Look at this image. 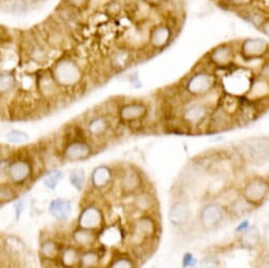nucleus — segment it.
Instances as JSON below:
<instances>
[{
    "label": "nucleus",
    "mask_w": 269,
    "mask_h": 268,
    "mask_svg": "<svg viewBox=\"0 0 269 268\" xmlns=\"http://www.w3.org/2000/svg\"><path fill=\"white\" fill-rule=\"evenodd\" d=\"M51 75L60 90L75 88L83 79V71L74 59L62 56L49 69Z\"/></svg>",
    "instance_id": "nucleus-1"
},
{
    "label": "nucleus",
    "mask_w": 269,
    "mask_h": 268,
    "mask_svg": "<svg viewBox=\"0 0 269 268\" xmlns=\"http://www.w3.org/2000/svg\"><path fill=\"white\" fill-rule=\"evenodd\" d=\"M5 179L20 191L35 179V166L28 154H15L10 157Z\"/></svg>",
    "instance_id": "nucleus-2"
},
{
    "label": "nucleus",
    "mask_w": 269,
    "mask_h": 268,
    "mask_svg": "<svg viewBox=\"0 0 269 268\" xmlns=\"http://www.w3.org/2000/svg\"><path fill=\"white\" fill-rule=\"evenodd\" d=\"M216 85V78L209 72L200 71L187 79L186 91L192 96H204L212 92Z\"/></svg>",
    "instance_id": "nucleus-3"
},
{
    "label": "nucleus",
    "mask_w": 269,
    "mask_h": 268,
    "mask_svg": "<svg viewBox=\"0 0 269 268\" xmlns=\"http://www.w3.org/2000/svg\"><path fill=\"white\" fill-rule=\"evenodd\" d=\"M158 225L156 221L151 216H141L136 219L132 226V235L131 238H136L133 243L136 248L144 247L145 241H152L157 235Z\"/></svg>",
    "instance_id": "nucleus-4"
},
{
    "label": "nucleus",
    "mask_w": 269,
    "mask_h": 268,
    "mask_svg": "<svg viewBox=\"0 0 269 268\" xmlns=\"http://www.w3.org/2000/svg\"><path fill=\"white\" fill-rule=\"evenodd\" d=\"M268 195V182L264 178H252L243 188L242 198L253 207L264 203Z\"/></svg>",
    "instance_id": "nucleus-5"
},
{
    "label": "nucleus",
    "mask_w": 269,
    "mask_h": 268,
    "mask_svg": "<svg viewBox=\"0 0 269 268\" xmlns=\"http://www.w3.org/2000/svg\"><path fill=\"white\" fill-rule=\"evenodd\" d=\"M92 153L93 149L91 145L76 137V139L65 143L61 150V157L68 162H78L90 157Z\"/></svg>",
    "instance_id": "nucleus-6"
},
{
    "label": "nucleus",
    "mask_w": 269,
    "mask_h": 268,
    "mask_svg": "<svg viewBox=\"0 0 269 268\" xmlns=\"http://www.w3.org/2000/svg\"><path fill=\"white\" fill-rule=\"evenodd\" d=\"M244 151L253 163L263 164L268 159L267 137H251L243 144Z\"/></svg>",
    "instance_id": "nucleus-7"
},
{
    "label": "nucleus",
    "mask_w": 269,
    "mask_h": 268,
    "mask_svg": "<svg viewBox=\"0 0 269 268\" xmlns=\"http://www.w3.org/2000/svg\"><path fill=\"white\" fill-rule=\"evenodd\" d=\"M35 88L39 94V96L45 100L55 98L60 94V92H61L49 70L37 74L35 78Z\"/></svg>",
    "instance_id": "nucleus-8"
},
{
    "label": "nucleus",
    "mask_w": 269,
    "mask_h": 268,
    "mask_svg": "<svg viewBox=\"0 0 269 268\" xmlns=\"http://www.w3.org/2000/svg\"><path fill=\"white\" fill-rule=\"evenodd\" d=\"M225 216L223 207L217 203H209L201 209L200 222L203 227L212 229L222 223Z\"/></svg>",
    "instance_id": "nucleus-9"
},
{
    "label": "nucleus",
    "mask_w": 269,
    "mask_h": 268,
    "mask_svg": "<svg viewBox=\"0 0 269 268\" xmlns=\"http://www.w3.org/2000/svg\"><path fill=\"white\" fill-rule=\"evenodd\" d=\"M149 108L141 101H132L121 106L119 109V118L123 122H135L147 117Z\"/></svg>",
    "instance_id": "nucleus-10"
},
{
    "label": "nucleus",
    "mask_w": 269,
    "mask_h": 268,
    "mask_svg": "<svg viewBox=\"0 0 269 268\" xmlns=\"http://www.w3.org/2000/svg\"><path fill=\"white\" fill-rule=\"evenodd\" d=\"M103 212L99 208L94 205L87 206L78 216L77 227L95 231L103 225Z\"/></svg>",
    "instance_id": "nucleus-11"
},
{
    "label": "nucleus",
    "mask_w": 269,
    "mask_h": 268,
    "mask_svg": "<svg viewBox=\"0 0 269 268\" xmlns=\"http://www.w3.org/2000/svg\"><path fill=\"white\" fill-rule=\"evenodd\" d=\"M208 117V107L202 103H194L184 109L181 120L187 127L200 126Z\"/></svg>",
    "instance_id": "nucleus-12"
},
{
    "label": "nucleus",
    "mask_w": 269,
    "mask_h": 268,
    "mask_svg": "<svg viewBox=\"0 0 269 268\" xmlns=\"http://www.w3.org/2000/svg\"><path fill=\"white\" fill-rule=\"evenodd\" d=\"M241 52L247 60L261 59L268 52V43L262 38L246 39L242 43Z\"/></svg>",
    "instance_id": "nucleus-13"
},
{
    "label": "nucleus",
    "mask_w": 269,
    "mask_h": 268,
    "mask_svg": "<svg viewBox=\"0 0 269 268\" xmlns=\"http://www.w3.org/2000/svg\"><path fill=\"white\" fill-rule=\"evenodd\" d=\"M63 246H61L54 238H46L40 242L39 245V256L40 259L46 263H55L60 257V250ZM57 265V264H56Z\"/></svg>",
    "instance_id": "nucleus-14"
},
{
    "label": "nucleus",
    "mask_w": 269,
    "mask_h": 268,
    "mask_svg": "<svg viewBox=\"0 0 269 268\" xmlns=\"http://www.w3.org/2000/svg\"><path fill=\"white\" fill-rule=\"evenodd\" d=\"M172 37L171 29L166 25H157L151 29L149 33V43L155 50L164 49L169 45Z\"/></svg>",
    "instance_id": "nucleus-15"
},
{
    "label": "nucleus",
    "mask_w": 269,
    "mask_h": 268,
    "mask_svg": "<svg viewBox=\"0 0 269 268\" xmlns=\"http://www.w3.org/2000/svg\"><path fill=\"white\" fill-rule=\"evenodd\" d=\"M81 250L75 245L63 246L57 259L58 268H78Z\"/></svg>",
    "instance_id": "nucleus-16"
},
{
    "label": "nucleus",
    "mask_w": 269,
    "mask_h": 268,
    "mask_svg": "<svg viewBox=\"0 0 269 268\" xmlns=\"http://www.w3.org/2000/svg\"><path fill=\"white\" fill-rule=\"evenodd\" d=\"M26 251L24 241L17 236L8 235L2 237V252L12 260H18Z\"/></svg>",
    "instance_id": "nucleus-17"
},
{
    "label": "nucleus",
    "mask_w": 269,
    "mask_h": 268,
    "mask_svg": "<svg viewBox=\"0 0 269 268\" xmlns=\"http://www.w3.org/2000/svg\"><path fill=\"white\" fill-rule=\"evenodd\" d=\"M110 129V121L105 115H95L86 125V131L93 139H101Z\"/></svg>",
    "instance_id": "nucleus-18"
},
{
    "label": "nucleus",
    "mask_w": 269,
    "mask_h": 268,
    "mask_svg": "<svg viewBox=\"0 0 269 268\" xmlns=\"http://www.w3.org/2000/svg\"><path fill=\"white\" fill-rule=\"evenodd\" d=\"M120 187L126 194L136 193L142 187V179L135 170L126 169L120 178Z\"/></svg>",
    "instance_id": "nucleus-19"
},
{
    "label": "nucleus",
    "mask_w": 269,
    "mask_h": 268,
    "mask_svg": "<svg viewBox=\"0 0 269 268\" xmlns=\"http://www.w3.org/2000/svg\"><path fill=\"white\" fill-rule=\"evenodd\" d=\"M113 172L108 166H98L91 173V185L96 190H103L112 183Z\"/></svg>",
    "instance_id": "nucleus-20"
},
{
    "label": "nucleus",
    "mask_w": 269,
    "mask_h": 268,
    "mask_svg": "<svg viewBox=\"0 0 269 268\" xmlns=\"http://www.w3.org/2000/svg\"><path fill=\"white\" fill-rule=\"evenodd\" d=\"M48 210L50 215L55 220L65 221L72 213V203L67 199L58 198L50 202Z\"/></svg>",
    "instance_id": "nucleus-21"
},
{
    "label": "nucleus",
    "mask_w": 269,
    "mask_h": 268,
    "mask_svg": "<svg viewBox=\"0 0 269 268\" xmlns=\"http://www.w3.org/2000/svg\"><path fill=\"white\" fill-rule=\"evenodd\" d=\"M190 218V210L186 203L176 202L173 203L169 211V221L173 226L181 227L187 224Z\"/></svg>",
    "instance_id": "nucleus-22"
},
{
    "label": "nucleus",
    "mask_w": 269,
    "mask_h": 268,
    "mask_svg": "<svg viewBox=\"0 0 269 268\" xmlns=\"http://www.w3.org/2000/svg\"><path fill=\"white\" fill-rule=\"evenodd\" d=\"M209 57L215 66L226 67L234 60V51L228 45H221L210 52Z\"/></svg>",
    "instance_id": "nucleus-23"
},
{
    "label": "nucleus",
    "mask_w": 269,
    "mask_h": 268,
    "mask_svg": "<svg viewBox=\"0 0 269 268\" xmlns=\"http://www.w3.org/2000/svg\"><path fill=\"white\" fill-rule=\"evenodd\" d=\"M95 233L94 230H89L77 227L72 234V240L78 248H89L95 243Z\"/></svg>",
    "instance_id": "nucleus-24"
},
{
    "label": "nucleus",
    "mask_w": 269,
    "mask_h": 268,
    "mask_svg": "<svg viewBox=\"0 0 269 268\" xmlns=\"http://www.w3.org/2000/svg\"><path fill=\"white\" fill-rule=\"evenodd\" d=\"M18 81L12 71L0 72V98L9 96L16 90Z\"/></svg>",
    "instance_id": "nucleus-25"
},
{
    "label": "nucleus",
    "mask_w": 269,
    "mask_h": 268,
    "mask_svg": "<svg viewBox=\"0 0 269 268\" xmlns=\"http://www.w3.org/2000/svg\"><path fill=\"white\" fill-rule=\"evenodd\" d=\"M131 60L132 55L128 49H118L110 57V66L116 71H121L129 66Z\"/></svg>",
    "instance_id": "nucleus-26"
},
{
    "label": "nucleus",
    "mask_w": 269,
    "mask_h": 268,
    "mask_svg": "<svg viewBox=\"0 0 269 268\" xmlns=\"http://www.w3.org/2000/svg\"><path fill=\"white\" fill-rule=\"evenodd\" d=\"M101 261V256L99 252L88 249L81 252V259H79L78 268H98Z\"/></svg>",
    "instance_id": "nucleus-27"
},
{
    "label": "nucleus",
    "mask_w": 269,
    "mask_h": 268,
    "mask_svg": "<svg viewBox=\"0 0 269 268\" xmlns=\"http://www.w3.org/2000/svg\"><path fill=\"white\" fill-rule=\"evenodd\" d=\"M19 190L10 184L8 180L0 183V206L8 204L18 198Z\"/></svg>",
    "instance_id": "nucleus-28"
},
{
    "label": "nucleus",
    "mask_w": 269,
    "mask_h": 268,
    "mask_svg": "<svg viewBox=\"0 0 269 268\" xmlns=\"http://www.w3.org/2000/svg\"><path fill=\"white\" fill-rule=\"evenodd\" d=\"M252 208H253V206L251 204H249V203L247 202L244 198H239L231 203L229 208H228L229 209L228 211L230 212V214L232 216H235V218L239 219V218H241V216L245 215L246 213H248Z\"/></svg>",
    "instance_id": "nucleus-29"
},
{
    "label": "nucleus",
    "mask_w": 269,
    "mask_h": 268,
    "mask_svg": "<svg viewBox=\"0 0 269 268\" xmlns=\"http://www.w3.org/2000/svg\"><path fill=\"white\" fill-rule=\"evenodd\" d=\"M63 179V172L60 169H51L42 177V183L50 190H54Z\"/></svg>",
    "instance_id": "nucleus-30"
},
{
    "label": "nucleus",
    "mask_w": 269,
    "mask_h": 268,
    "mask_svg": "<svg viewBox=\"0 0 269 268\" xmlns=\"http://www.w3.org/2000/svg\"><path fill=\"white\" fill-rule=\"evenodd\" d=\"M261 240V234L260 230L256 226H249L247 228L242 237H241V242L246 247H254L260 243Z\"/></svg>",
    "instance_id": "nucleus-31"
},
{
    "label": "nucleus",
    "mask_w": 269,
    "mask_h": 268,
    "mask_svg": "<svg viewBox=\"0 0 269 268\" xmlns=\"http://www.w3.org/2000/svg\"><path fill=\"white\" fill-rule=\"evenodd\" d=\"M153 199L147 192L135 193L134 199V207L139 211H148L152 207H153Z\"/></svg>",
    "instance_id": "nucleus-32"
},
{
    "label": "nucleus",
    "mask_w": 269,
    "mask_h": 268,
    "mask_svg": "<svg viewBox=\"0 0 269 268\" xmlns=\"http://www.w3.org/2000/svg\"><path fill=\"white\" fill-rule=\"evenodd\" d=\"M69 179L71 185L73 186L77 191H82L86 184V172L82 168H76L72 170L69 175Z\"/></svg>",
    "instance_id": "nucleus-33"
},
{
    "label": "nucleus",
    "mask_w": 269,
    "mask_h": 268,
    "mask_svg": "<svg viewBox=\"0 0 269 268\" xmlns=\"http://www.w3.org/2000/svg\"><path fill=\"white\" fill-rule=\"evenodd\" d=\"M5 140L11 144L23 145V144H26L29 142V140H30V136H29V134L27 132L23 131V130L12 129V130H10V131L6 132Z\"/></svg>",
    "instance_id": "nucleus-34"
},
{
    "label": "nucleus",
    "mask_w": 269,
    "mask_h": 268,
    "mask_svg": "<svg viewBox=\"0 0 269 268\" xmlns=\"http://www.w3.org/2000/svg\"><path fill=\"white\" fill-rule=\"evenodd\" d=\"M107 268H135V263L126 256H119L110 261Z\"/></svg>",
    "instance_id": "nucleus-35"
},
{
    "label": "nucleus",
    "mask_w": 269,
    "mask_h": 268,
    "mask_svg": "<svg viewBox=\"0 0 269 268\" xmlns=\"http://www.w3.org/2000/svg\"><path fill=\"white\" fill-rule=\"evenodd\" d=\"M250 93L254 94V98L263 97L264 94H268V83L264 81V78L258 79L250 87Z\"/></svg>",
    "instance_id": "nucleus-36"
},
{
    "label": "nucleus",
    "mask_w": 269,
    "mask_h": 268,
    "mask_svg": "<svg viewBox=\"0 0 269 268\" xmlns=\"http://www.w3.org/2000/svg\"><path fill=\"white\" fill-rule=\"evenodd\" d=\"M246 19L251 23L253 26H256L257 28H261L262 25H263L265 21L268 19L267 17L264 16L263 12H261L259 10H251L246 13L245 15Z\"/></svg>",
    "instance_id": "nucleus-37"
},
{
    "label": "nucleus",
    "mask_w": 269,
    "mask_h": 268,
    "mask_svg": "<svg viewBox=\"0 0 269 268\" xmlns=\"http://www.w3.org/2000/svg\"><path fill=\"white\" fill-rule=\"evenodd\" d=\"M91 0H63V3L70 10L82 11L87 9V6L90 4Z\"/></svg>",
    "instance_id": "nucleus-38"
},
{
    "label": "nucleus",
    "mask_w": 269,
    "mask_h": 268,
    "mask_svg": "<svg viewBox=\"0 0 269 268\" xmlns=\"http://www.w3.org/2000/svg\"><path fill=\"white\" fill-rule=\"evenodd\" d=\"M26 207V202L23 198H17L14 203V212H15V219L19 221L21 214L24 213V210Z\"/></svg>",
    "instance_id": "nucleus-39"
},
{
    "label": "nucleus",
    "mask_w": 269,
    "mask_h": 268,
    "mask_svg": "<svg viewBox=\"0 0 269 268\" xmlns=\"http://www.w3.org/2000/svg\"><path fill=\"white\" fill-rule=\"evenodd\" d=\"M219 262L213 257H206L201 261V268H219Z\"/></svg>",
    "instance_id": "nucleus-40"
},
{
    "label": "nucleus",
    "mask_w": 269,
    "mask_h": 268,
    "mask_svg": "<svg viewBox=\"0 0 269 268\" xmlns=\"http://www.w3.org/2000/svg\"><path fill=\"white\" fill-rule=\"evenodd\" d=\"M196 265V259L191 255L190 252H187L183 257V267L184 268H192Z\"/></svg>",
    "instance_id": "nucleus-41"
},
{
    "label": "nucleus",
    "mask_w": 269,
    "mask_h": 268,
    "mask_svg": "<svg viewBox=\"0 0 269 268\" xmlns=\"http://www.w3.org/2000/svg\"><path fill=\"white\" fill-rule=\"evenodd\" d=\"M250 226V224H249V221L248 220H244L243 222H241V223H239V225H238V227L236 228V233H238V234H243L244 233V231L247 229V228H248Z\"/></svg>",
    "instance_id": "nucleus-42"
},
{
    "label": "nucleus",
    "mask_w": 269,
    "mask_h": 268,
    "mask_svg": "<svg viewBox=\"0 0 269 268\" xmlns=\"http://www.w3.org/2000/svg\"><path fill=\"white\" fill-rule=\"evenodd\" d=\"M253 1L254 0H229V2L236 6H247Z\"/></svg>",
    "instance_id": "nucleus-43"
},
{
    "label": "nucleus",
    "mask_w": 269,
    "mask_h": 268,
    "mask_svg": "<svg viewBox=\"0 0 269 268\" xmlns=\"http://www.w3.org/2000/svg\"><path fill=\"white\" fill-rule=\"evenodd\" d=\"M261 74H262V78H266V79H268V75H269V67H268V63L264 64V66L262 67Z\"/></svg>",
    "instance_id": "nucleus-44"
},
{
    "label": "nucleus",
    "mask_w": 269,
    "mask_h": 268,
    "mask_svg": "<svg viewBox=\"0 0 269 268\" xmlns=\"http://www.w3.org/2000/svg\"><path fill=\"white\" fill-rule=\"evenodd\" d=\"M23 1L28 5V8H30V6L36 5L40 2H42L43 0H23Z\"/></svg>",
    "instance_id": "nucleus-45"
},
{
    "label": "nucleus",
    "mask_w": 269,
    "mask_h": 268,
    "mask_svg": "<svg viewBox=\"0 0 269 268\" xmlns=\"http://www.w3.org/2000/svg\"><path fill=\"white\" fill-rule=\"evenodd\" d=\"M260 29H261L262 32H263L265 35H268V33H269V23H268V19L265 21V23L263 25H262V27Z\"/></svg>",
    "instance_id": "nucleus-46"
},
{
    "label": "nucleus",
    "mask_w": 269,
    "mask_h": 268,
    "mask_svg": "<svg viewBox=\"0 0 269 268\" xmlns=\"http://www.w3.org/2000/svg\"><path fill=\"white\" fill-rule=\"evenodd\" d=\"M146 1L151 3V4H159V3H162L163 1H165V0H146Z\"/></svg>",
    "instance_id": "nucleus-47"
},
{
    "label": "nucleus",
    "mask_w": 269,
    "mask_h": 268,
    "mask_svg": "<svg viewBox=\"0 0 269 268\" xmlns=\"http://www.w3.org/2000/svg\"><path fill=\"white\" fill-rule=\"evenodd\" d=\"M2 253V237H0V255Z\"/></svg>",
    "instance_id": "nucleus-48"
},
{
    "label": "nucleus",
    "mask_w": 269,
    "mask_h": 268,
    "mask_svg": "<svg viewBox=\"0 0 269 268\" xmlns=\"http://www.w3.org/2000/svg\"><path fill=\"white\" fill-rule=\"evenodd\" d=\"M0 268H3V263H2L1 260H0Z\"/></svg>",
    "instance_id": "nucleus-49"
},
{
    "label": "nucleus",
    "mask_w": 269,
    "mask_h": 268,
    "mask_svg": "<svg viewBox=\"0 0 269 268\" xmlns=\"http://www.w3.org/2000/svg\"><path fill=\"white\" fill-rule=\"evenodd\" d=\"M152 268H155V267H152Z\"/></svg>",
    "instance_id": "nucleus-50"
}]
</instances>
